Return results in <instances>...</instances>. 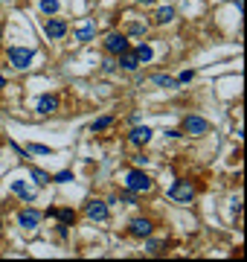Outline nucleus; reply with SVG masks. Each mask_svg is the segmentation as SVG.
<instances>
[{"mask_svg":"<svg viewBox=\"0 0 247 262\" xmlns=\"http://www.w3.org/2000/svg\"><path fill=\"white\" fill-rule=\"evenodd\" d=\"M152 187H154V181H152L143 169H131V172L125 175V190L134 193V196H140V193H152Z\"/></svg>","mask_w":247,"mask_h":262,"instance_id":"obj_1","label":"nucleus"},{"mask_svg":"<svg viewBox=\"0 0 247 262\" xmlns=\"http://www.w3.org/2000/svg\"><path fill=\"white\" fill-rule=\"evenodd\" d=\"M169 198L178 201V204H189V201L195 198V187H192L189 181H175V184L169 187Z\"/></svg>","mask_w":247,"mask_h":262,"instance_id":"obj_2","label":"nucleus"},{"mask_svg":"<svg viewBox=\"0 0 247 262\" xmlns=\"http://www.w3.org/2000/svg\"><path fill=\"white\" fill-rule=\"evenodd\" d=\"M9 65L18 67V70H27V67L32 65V59H35V53L32 50H27V47H9Z\"/></svg>","mask_w":247,"mask_h":262,"instance_id":"obj_3","label":"nucleus"},{"mask_svg":"<svg viewBox=\"0 0 247 262\" xmlns=\"http://www.w3.org/2000/svg\"><path fill=\"white\" fill-rule=\"evenodd\" d=\"M184 131H186V134H192V137H201V134H207V131H210V123H207L204 117L189 114V117L184 120Z\"/></svg>","mask_w":247,"mask_h":262,"instance_id":"obj_4","label":"nucleus"},{"mask_svg":"<svg viewBox=\"0 0 247 262\" xmlns=\"http://www.w3.org/2000/svg\"><path fill=\"white\" fill-rule=\"evenodd\" d=\"M85 216H88L91 222H105V219H108V204L99 201V198H93V201L85 204Z\"/></svg>","mask_w":247,"mask_h":262,"instance_id":"obj_5","label":"nucleus"},{"mask_svg":"<svg viewBox=\"0 0 247 262\" xmlns=\"http://www.w3.org/2000/svg\"><path fill=\"white\" fill-rule=\"evenodd\" d=\"M105 50H108L111 56H120V53H125V50H128V35L111 33L108 38H105Z\"/></svg>","mask_w":247,"mask_h":262,"instance_id":"obj_6","label":"nucleus"},{"mask_svg":"<svg viewBox=\"0 0 247 262\" xmlns=\"http://www.w3.org/2000/svg\"><path fill=\"white\" fill-rule=\"evenodd\" d=\"M152 230H154V225H152L149 219H134V222L128 225V233H131V236H137V239L152 236Z\"/></svg>","mask_w":247,"mask_h":262,"instance_id":"obj_7","label":"nucleus"},{"mask_svg":"<svg viewBox=\"0 0 247 262\" xmlns=\"http://www.w3.org/2000/svg\"><path fill=\"white\" fill-rule=\"evenodd\" d=\"M18 225L24 230H35L41 225V213H38V210H21V213H18Z\"/></svg>","mask_w":247,"mask_h":262,"instance_id":"obj_8","label":"nucleus"},{"mask_svg":"<svg viewBox=\"0 0 247 262\" xmlns=\"http://www.w3.org/2000/svg\"><path fill=\"white\" fill-rule=\"evenodd\" d=\"M44 33H47V38L59 41V38H64V35H67V24H64V21H59V18H50V21L44 24Z\"/></svg>","mask_w":247,"mask_h":262,"instance_id":"obj_9","label":"nucleus"},{"mask_svg":"<svg viewBox=\"0 0 247 262\" xmlns=\"http://www.w3.org/2000/svg\"><path fill=\"white\" fill-rule=\"evenodd\" d=\"M56 111H59V97L47 94V97L38 99V114H41V117H50V114H56Z\"/></svg>","mask_w":247,"mask_h":262,"instance_id":"obj_10","label":"nucleus"},{"mask_svg":"<svg viewBox=\"0 0 247 262\" xmlns=\"http://www.w3.org/2000/svg\"><path fill=\"white\" fill-rule=\"evenodd\" d=\"M128 140H131L134 146H146V143L152 140V129H149V126H137V129H131Z\"/></svg>","mask_w":247,"mask_h":262,"instance_id":"obj_11","label":"nucleus"},{"mask_svg":"<svg viewBox=\"0 0 247 262\" xmlns=\"http://www.w3.org/2000/svg\"><path fill=\"white\" fill-rule=\"evenodd\" d=\"M76 41H93V35H96V24L93 21H82L79 27H76Z\"/></svg>","mask_w":247,"mask_h":262,"instance_id":"obj_12","label":"nucleus"},{"mask_svg":"<svg viewBox=\"0 0 247 262\" xmlns=\"http://www.w3.org/2000/svg\"><path fill=\"white\" fill-rule=\"evenodd\" d=\"M12 193H15L18 198H24L27 204H32V201H35V193H32L24 181H12Z\"/></svg>","mask_w":247,"mask_h":262,"instance_id":"obj_13","label":"nucleus"},{"mask_svg":"<svg viewBox=\"0 0 247 262\" xmlns=\"http://www.w3.org/2000/svg\"><path fill=\"white\" fill-rule=\"evenodd\" d=\"M120 65H123L125 70H137V67H140V59H137V53L125 50V53H120Z\"/></svg>","mask_w":247,"mask_h":262,"instance_id":"obj_14","label":"nucleus"},{"mask_svg":"<svg viewBox=\"0 0 247 262\" xmlns=\"http://www.w3.org/2000/svg\"><path fill=\"white\" fill-rule=\"evenodd\" d=\"M169 21H175V9H172V6L157 9V15H154V24H157V27H163V24H169Z\"/></svg>","mask_w":247,"mask_h":262,"instance_id":"obj_15","label":"nucleus"},{"mask_svg":"<svg viewBox=\"0 0 247 262\" xmlns=\"http://www.w3.org/2000/svg\"><path fill=\"white\" fill-rule=\"evenodd\" d=\"M134 53H137V59H140V65H149V62L154 59V50H152L149 44H140V47H137Z\"/></svg>","mask_w":247,"mask_h":262,"instance_id":"obj_16","label":"nucleus"},{"mask_svg":"<svg viewBox=\"0 0 247 262\" xmlns=\"http://www.w3.org/2000/svg\"><path fill=\"white\" fill-rule=\"evenodd\" d=\"M47 216H59V219H62V225H64V228L76 222V213H73V210H50Z\"/></svg>","mask_w":247,"mask_h":262,"instance_id":"obj_17","label":"nucleus"},{"mask_svg":"<svg viewBox=\"0 0 247 262\" xmlns=\"http://www.w3.org/2000/svg\"><path fill=\"white\" fill-rule=\"evenodd\" d=\"M30 175L35 178V184H41V187H47V184L53 181V178H50V175H47L44 169H38V166H32V169H30Z\"/></svg>","mask_w":247,"mask_h":262,"instance_id":"obj_18","label":"nucleus"},{"mask_svg":"<svg viewBox=\"0 0 247 262\" xmlns=\"http://www.w3.org/2000/svg\"><path fill=\"white\" fill-rule=\"evenodd\" d=\"M152 82H154L157 88H175V85H178V79H172V76H163V73H157Z\"/></svg>","mask_w":247,"mask_h":262,"instance_id":"obj_19","label":"nucleus"},{"mask_svg":"<svg viewBox=\"0 0 247 262\" xmlns=\"http://www.w3.org/2000/svg\"><path fill=\"white\" fill-rule=\"evenodd\" d=\"M111 126H114V117H99L91 129H93V131H105V129H111Z\"/></svg>","mask_w":247,"mask_h":262,"instance_id":"obj_20","label":"nucleus"},{"mask_svg":"<svg viewBox=\"0 0 247 262\" xmlns=\"http://www.w3.org/2000/svg\"><path fill=\"white\" fill-rule=\"evenodd\" d=\"M41 12L44 15H56L59 12V0H41Z\"/></svg>","mask_w":247,"mask_h":262,"instance_id":"obj_21","label":"nucleus"},{"mask_svg":"<svg viewBox=\"0 0 247 262\" xmlns=\"http://www.w3.org/2000/svg\"><path fill=\"white\" fill-rule=\"evenodd\" d=\"M27 152H32V155H50V146H38V143H32V146H27Z\"/></svg>","mask_w":247,"mask_h":262,"instance_id":"obj_22","label":"nucleus"},{"mask_svg":"<svg viewBox=\"0 0 247 262\" xmlns=\"http://www.w3.org/2000/svg\"><path fill=\"white\" fill-rule=\"evenodd\" d=\"M160 251H163V242H149V254H152V257H157V254H160Z\"/></svg>","mask_w":247,"mask_h":262,"instance_id":"obj_23","label":"nucleus"},{"mask_svg":"<svg viewBox=\"0 0 247 262\" xmlns=\"http://www.w3.org/2000/svg\"><path fill=\"white\" fill-rule=\"evenodd\" d=\"M53 181H56V184H67V181H73V175H70V172H59Z\"/></svg>","mask_w":247,"mask_h":262,"instance_id":"obj_24","label":"nucleus"},{"mask_svg":"<svg viewBox=\"0 0 247 262\" xmlns=\"http://www.w3.org/2000/svg\"><path fill=\"white\" fill-rule=\"evenodd\" d=\"M192 76H195L192 70H184V73L178 76V85H186V82H192Z\"/></svg>","mask_w":247,"mask_h":262,"instance_id":"obj_25","label":"nucleus"},{"mask_svg":"<svg viewBox=\"0 0 247 262\" xmlns=\"http://www.w3.org/2000/svg\"><path fill=\"white\" fill-rule=\"evenodd\" d=\"M131 35H146V27L143 24H131V30H128Z\"/></svg>","mask_w":247,"mask_h":262,"instance_id":"obj_26","label":"nucleus"},{"mask_svg":"<svg viewBox=\"0 0 247 262\" xmlns=\"http://www.w3.org/2000/svg\"><path fill=\"white\" fill-rule=\"evenodd\" d=\"M3 88H6V79H3V73H0V91H3Z\"/></svg>","mask_w":247,"mask_h":262,"instance_id":"obj_27","label":"nucleus"},{"mask_svg":"<svg viewBox=\"0 0 247 262\" xmlns=\"http://www.w3.org/2000/svg\"><path fill=\"white\" fill-rule=\"evenodd\" d=\"M137 3H154V0H137Z\"/></svg>","mask_w":247,"mask_h":262,"instance_id":"obj_28","label":"nucleus"},{"mask_svg":"<svg viewBox=\"0 0 247 262\" xmlns=\"http://www.w3.org/2000/svg\"><path fill=\"white\" fill-rule=\"evenodd\" d=\"M0 228H3V222H0Z\"/></svg>","mask_w":247,"mask_h":262,"instance_id":"obj_29","label":"nucleus"}]
</instances>
